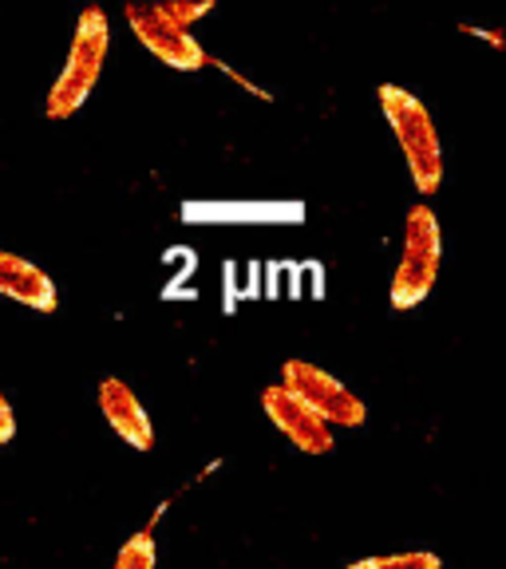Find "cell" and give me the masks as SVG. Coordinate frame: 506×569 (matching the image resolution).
Here are the masks:
<instances>
[{
  "label": "cell",
  "mask_w": 506,
  "mask_h": 569,
  "mask_svg": "<svg viewBox=\"0 0 506 569\" xmlns=\"http://www.w3.org/2000/svg\"><path fill=\"white\" fill-rule=\"evenodd\" d=\"M281 388L294 391L297 400L317 411L329 427H365V419H368L365 400H360L345 380H337V376L325 372V368L309 365V360H285Z\"/></svg>",
  "instance_id": "277c9868"
},
{
  "label": "cell",
  "mask_w": 506,
  "mask_h": 569,
  "mask_svg": "<svg viewBox=\"0 0 506 569\" xmlns=\"http://www.w3.org/2000/svg\"><path fill=\"white\" fill-rule=\"evenodd\" d=\"M96 403H99V411H103L107 423H111V431H116L127 447H135V451H151L155 447L151 416H147V408L139 403V396L127 388V380H119V376L99 380Z\"/></svg>",
  "instance_id": "52a82bcc"
},
{
  "label": "cell",
  "mask_w": 506,
  "mask_h": 569,
  "mask_svg": "<svg viewBox=\"0 0 506 569\" xmlns=\"http://www.w3.org/2000/svg\"><path fill=\"white\" fill-rule=\"evenodd\" d=\"M439 269H444V226H439L436 210L427 202L411 206L408 222H404V253L400 266L391 273V309H416L431 297L439 281Z\"/></svg>",
  "instance_id": "3957f363"
},
{
  "label": "cell",
  "mask_w": 506,
  "mask_h": 569,
  "mask_svg": "<svg viewBox=\"0 0 506 569\" xmlns=\"http://www.w3.org/2000/svg\"><path fill=\"white\" fill-rule=\"evenodd\" d=\"M123 17H127V24H131V32L139 36V44L147 48L159 63H167V68H175V71L210 68L214 56L198 44L195 32L170 24V20L159 12V4H127Z\"/></svg>",
  "instance_id": "5b68a950"
},
{
  "label": "cell",
  "mask_w": 506,
  "mask_h": 569,
  "mask_svg": "<svg viewBox=\"0 0 506 569\" xmlns=\"http://www.w3.org/2000/svg\"><path fill=\"white\" fill-rule=\"evenodd\" d=\"M210 68H218V71H222V76H230V80H234V83H238V88H246V91H249V96H258V99H269V91H266V88H258V83H254V80H246V76H241V71H238V68H234V63H222V60H210Z\"/></svg>",
  "instance_id": "4fadbf2b"
},
{
  "label": "cell",
  "mask_w": 506,
  "mask_h": 569,
  "mask_svg": "<svg viewBox=\"0 0 506 569\" xmlns=\"http://www.w3.org/2000/svg\"><path fill=\"white\" fill-rule=\"evenodd\" d=\"M0 297L24 305L32 312H56L60 309V289L56 281L32 261L17 258L9 249H0Z\"/></svg>",
  "instance_id": "ba28073f"
},
{
  "label": "cell",
  "mask_w": 506,
  "mask_h": 569,
  "mask_svg": "<svg viewBox=\"0 0 506 569\" xmlns=\"http://www.w3.org/2000/svg\"><path fill=\"white\" fill-rule=\"evenodd\" d=\"M159 12L170 20V24L187 28V32H190V24H195V20L210 17V12H214V4H210V0H198V4H190V0H162V4H159Z\"/></svg>",
  "instance_id": "8fae6325"
},
{
  "label": "cell",
  "mask_w": 506,
  "mask_h": 569,
  "mask_svg": "<svg viewBox=\"0 0 506 569\" xmlns=\"http://www.w3.org/2000/svg\"><path fill=\"white\" fill-rule=\"evenodd\" d=\"M107 52H111V24H107L103 9H83L80 24H76V36H71L68 60H63V71L56 76L52 91L44 99V116L48 119H71L88 103V96L96 91L99 76H103Z\"/></svg>",
  "instance_id": "7a4b0ae2"
},
{
  "label": "cell",
  "mask_w": 506,
  "mask_h": 569,
  "mask_svg": "<svg viewBox=\"0 0 506 569\" xmlns=\"http://www.w3.org/2000/svg\"><path fill=\"white\" fill-rule=\"evenodd\" d=\"M17 439V411H12L9 396L0 391V447H9Z\"/></svg>",
  "instance_id": "7c38bea8"
},
{
  "label": "cell",
  "mask_w": 506,
  "mask_h": 569,
  "mask_svg": "<svg viewBox=\"0 0 506 569\" xmlns=\"http://www.w3.org/2000/svg\"><path fill=\"white\" fill-rule=\"evenodd\" d=\"M261 411H266L269 423H274L277 431H281V436L297 447V451L329 455L333 447H337V439H333V427L325 423V419H320L312 408H305L294 391H285L281 383H269V388L261 391Z\"/></svg>",
  "instance_id": "8992f818"
},
{
  "label": "cell",
  "mask_w": 506,
  "mask_h": 569,
  "mask_svg": "<svg viewBox=\"0 0 506 569\" xmlns=\"http://www.w3.org/2000/svg\"><path fill=\"white\" fill-rule=\"evenodd\" d=\"M376 96H380V111L388 119L391 134L400 142L416 190L424 198L439 194L444 190V139H439V127L427 103L411 96L408 88H396V83H380Z\"/></svg>",
  "instance_id": "6da1fadb"
},
{
  "label": "cell",
  "mask_w": 506,
  "mask_h": 569,
  "mask_svg": "<svg viewBox=\"0 0 506 569\" xmlns=\"http://www.w3.org/2000/svg\"><path fill=\"white\" fill-rule=\"evenodd\" d=\"M159 566V550H155V538L151 530L135 533V538H127V546L119 550L116 558V569H155Z\"/></svg>",
  "instance_id": "30bf717a"
},
{
  "label": "cell",
  "mask_w": 506,
  "mask_h": 569,
  "mask_svg": "<svg viewBox=\"0 0 506 569\" xmlns=\"http://www.w3.org/2000/svg\"><path fill=\"white\" fill-rule=\"evenodd\" d=\"M348 569H444V561H439V553L408 550V553H384V558L353 561Z\"/></svg>",
  "instance_id": "9c48e42d"
}]
</instances>
